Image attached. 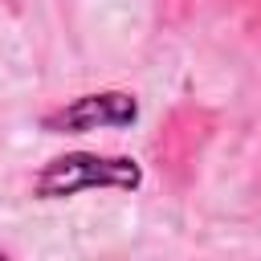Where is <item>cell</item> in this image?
Here are the masks:
<instances>
[{
	"mask_svg": "<svg viewBox=\"0 0 261 261\" xmlns=\"http://www.w3.org/2000/svg\"><path fill=\"white\" fill-rule=\"evenodd\" d=\"M143 184V167L130 155H98V151H69L49 159L33 175V196L37 200H69L77 192H135Z\"/></svg>",
	"mask_w": 261,
	"mask_h": 261,
	"instance_id": "6da1fadb",
	"label": "cell"
},
{
	"mask_svg": "<svg viewBox=\"0 0 261 261\" xmlns=\"http://www.w3.org/2000/svg\"><path fill=\"white\" fill-rule=\"evenodd\" d=\"M139 118V102L126 90H98V94H82L57 110H49L41 118V126L49 135H86V130H114V126H130Z\"/></svg>",
	"mask_w": 261,
	"mask_h": 261,
	"instance_id": "7a4b0ae2",
	"label": "cell"
},
{
	"mask_svg": "<svg viewBox=\"0 0 261 261\" xmlns=\"http://www.w3.org/2000/svg\"><path fill=\"white\" fill-rule=\"evenodd\" d=\"M0 261H4V257H0Z\"/></svg>",
	"mask_w": 261,
	"mask_h": 261,
	"instance_id": "3957f363",
	"label": "cell"
}]
</instances>
